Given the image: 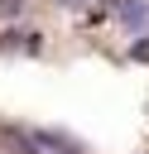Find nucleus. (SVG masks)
Returning <instances> with one entry per match:
<instances>
[{
  "label": "nucleus",
  "mask_w": 149,
  "mask_h": 154,
  "mask_svg": "<svg viewBox=\"0 0 149 154\" xmlns=\"http://www.w3.org/2000/svg\"><path fill=\"white\" fill-rule=\"evenodd\" d=\"M106 10H111V14H120V24H125V29H144V24H149V5H144V0H111Z\"/></svg>",
  "instance_id": "obj_1"
},
{
  "label": "nucleus",
  "mask_w": 149,
  "mask_h": 154,
  "mask_svg": "<svg viewBox=\"0 0 149 154\" xmlns=\"http://www.w3.org/2000/svg\"><path fill=\"white\" fill-rule=\"evenodd\" d=\"M0 10H5V14H19V10H24V0H0Z\"/></svg>",
  "instance_id": "obj_2"
},
{
  "label": "nucleus",
  "mask_w": 149,
  "mask_h": 154,
  "mask_svg": "<svg viewBox=\"0 0 149 154\" xmlns=\"http://www.w3.org/2000/svg\"><path fill=\"white\" fill-rule=\"evenodd\" d=\"M58 5H67V10H87V0H58Z\"/></svg>",
  "instance_id": "obj_3"
}]
</instances>
